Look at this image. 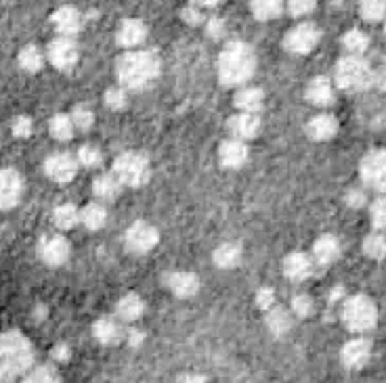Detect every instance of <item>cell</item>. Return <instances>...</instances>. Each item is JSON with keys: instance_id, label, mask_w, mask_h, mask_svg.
Here are the masks:
<instances>
[{"instance_id": "cell-11", "label": "cell", "mask_w": 386, "mask_h": 383, "mask_svg": "<svg viewBox=\"0 0 386 383\" xmlns=\"http://www.w3.org/2000/svg\"><path fill=\"white\" fill-rule=\"evenodd\" d=\"M49 59L57 70H70L78 61V49L70 36L55 38L49 44Z\"/></svg>"}, {"instance_id": "cell-25", "label": "cell", "mask_w": 386, "mask_h": 383, "mask_svg": "<svg viewBox=\"0 0 386 383\" xmlns=\"http://www.w3.org/2000/svg\"><path fill=\"white\" fill-rule=\"evenodd\" d=\"M267 327L273 335L282 337L292 329V316L286 308L271 306L267 310Z\"/></svg>"}, {"instance_id": "cell-23", "label": "cell", "mask_w": 386, "mask_h": 383, "mask_svg": "<svg viewBox=\"0 0 386 383\" xmlns=\"http://www.w3.org/2000/svg\"><path fill=\"white\" fill-rule=\"evenodd\" d=\"M313 256L319 264H332L338 260L340 256V243L336 237L332 234H323L315 241V247H313Z\"/></svg>"}, {"instance_id": "cell-33", "label": "cell", "mask_w": 386, "mask_h": 383, "mask_svg": "<svg viewBox=\"0 0 386 383\" xmlns=\"http://www.w3.org/2000/svg\"><path fill=\"white\" fill-rule=\"evenodd\" d=\"M284 8V0H252V13L260 21L275 19Z\"/></svg>"}, {"instance_id": "cell-15", "label": "cell", "mask_w": 386, "mask_h": 383, "mask_svg": "<svg viewBox=\"0 0 386 383\" xmlns=\"http://www.w3.org/2000/svg\"><path fill=\"white\" fill-rule=\"evenodd\" d=\"M227 130L231 132L235 139L248 141V139H254L260 132V120L256 118V113L241 111V113L233 115L231 120L227 122Z\"/></svg>"}, {"instance_id": "cell-29", "label": "cell", "mask_w": 386, "mask_h": 383, "mask_svg": "<svg viewBox=\"0 0 386 383\" xmlns=\"http://www.w3.org/2000/svg\"><path fill=\"white\" fill-rule=\"evenodd\" d=\"M80 220V212H78L76 206L72 203H61L53 210V222L55 227L61 230H70L74 229Z\"/></svg>"}, {"instance_id": "cell-38", "label": "cell", "mask_w": 386, "mask_h": 383, "mask_svg": "<svg viewBox=\"0 0 386 383\" xmlns=\"http://www.w3.org/2000/svg\"><path fill=\"white\" fill-rule=\"evenodd\" d=\"M72 122H74V126H76L78 130L86 132V130H90V126L95 124V113H92L88 107L78 105V107L72 109Z\"/></svg>"}, {"instance_id": "cell-9", "label": "cell", "mask_w": 386, "mask_h": 383, "mask_svg": "<svg viewBox=\"0 0 386 383\" xmlns=\"http://www.w3.org/2000/svg\"><path fill=\"white\" fill-rule=\"evenodd\" d=\"M157 230L147 222H135L126 230V247L135 253H147L157 245Z\"/></svg>"}, {"instance_id": "cell-48", "label": "cell", "mask_w": 386, "mask_h": 383, "mask_svg": "<svg viewBox=\"0 0 386 383\" xmlns=\"http://www.w3.org/2000/svg\"><path fill=\"white\" fill-rule=\"evenodd\" d=\"M70 356H72V350H70L68 344H57V346L51 350V358H53L55 363H68Z\"/></svg>"}, {"instance_id": "cell-40", "label": "cell", "mask_w": 386, "mask_h": 383, "mask_svg": "<svg viewBox=\"0 0 386 383\" xmlns=\"http://www.w3.org/2000/svg\"><path fill=\"white\" fill-rule=\"evenodd\" d=\"M128 103L126 90L124 88H107L105 90V105L114 111H122Z\"/></svg>"}, {"instance_id": "cell-7", "label": "cell", "mask_w": 386, "mask_h": 383, "mask_svg": "<svg viewBox=\"0 0 386 383\" xmlns=\"http://www.w3.org/2000/svg\"><path fill=\"white\" fill-rule=\"evenodd\" d=\"M359 172H361V180L370 189L386 193V149H378L366 155L361 159Z\"/></svg>"}, {"instance_id": "cell-19", "label": "cell", "mask_w": 386, "mask_h": 383, "mask_svg": "<svg viewBox=\"0 0 386 383\" xmlns=\"http://www.w3.org/2000/svg\"><path fill=\"white\" fill-rule=\"evenodd\" d=\"M145 36H147V27L143 21H137V19L122 21L118 27V42L126 49L139 46L145 40Z\"/></svg>"}, {"instance_id": "cell-8", "label": "cell", "mask_w": 386, "mask_h": 383, "mask_svg": "<svg viewBox=\"0 0 386 383\" xmlns=\"http://www.w3.org/2000/svg\"><path fill=\"white\" fill-rule=\"evenodd\" d=\"M78 159L70 153H55L44 161V172L53 182L66 184L76 176Z\"/></svg>"}, {"instance_id": "cell-21", "label": "cell", "mask_w": 386, "mask_h": 383, "mask_svg": "<svg viewBox=\"0 0 386 383\" xmlns=\"http://www.w3.org/2000/svg\"><path fill=\"white\" fill-rule=\"evenodd\" d=\"M168 287L176 298H191L200 289V281L193 272H174L168 277Z\"/></svg>"}, {"instance_id": "cell-16", "label": "cell", "mask_w": 386, "mask_h": 383, "mask_svg": "<svg viewBox=\"0 0 386 383\" xmlns=\"http://www.w3.org/2000/svg\"><path fill=\"white\" fill-rule=\"evenodd\" d=\"M51 21H53L55 30L61 36H70V38L74 34H78L80 27H82V17H80V13H78L74 6H61V8H57L53 13Z\"/></svg>"}, {"instance_id": "cell-24", "label": "cell", "mask_w": 386, "mask_h": 383, "mask_svg": "<svg viewBox=\"0 0 386 383\" xmlns=\"http://www.w3.org/2000/svg\"><path fill=\"white\" fill-rule=\"evenodd\" d=\"M307 99L313 105L325 107L334 101V88L330 84L327 77H315L310 80V84L307 86Z\"/></svg>"}, {"instance_id": "cell-35", "label": "cell", "mask_w": 386, "mask_h": 383, "mask_svg": "<svg viewBox=\"0 0 386 383\" xmlns=\"http://www.w3.org/2000/svg\"><path fill=\"white\" fill-rule=\"evenodd\" d=\"M42 63H44V57H42V53L38 51V46H34V44H30V46H25L21 53H19V65L25 70V72H38L40 68H42Z\"/></svg>"}, {"instance_id": "cell-31", "label": "cell", "mask_w": 386, "mask_h": 383, "mask_svg": "<svg viewBox=\"0 0 386 383\" xmlns=\"http://www.w3.org/2000/svg\"><path fill=\"white\" fill-rule=\"evenodd\" d=\"M80 220L86 229L99 230L103 229L105 220H107V212L101 203H88L82 212H80Z\"/></svg>"}, {"instance_id": "cell-30", "label": "cell", "mask_w": 386, "mask_h": 383, "mask_svg": "<svg viewBox=\"0 0 386 383\" xmlns=\"http://www.w3.org/2000/svg\"><path fill=\"white\" fill-rule=\"evenodd\" d=\"M241 260V247L237 243H223L215 251V264L219 268H233Z\"/></svg>"}, {"instance_id": "cell-39", "label": "cell", "mask_w": 386, "mask_h": 383, "mask_svg": "<svg viewBox=\"0 0 386 383\" xmlns=\"http://www.w3.org/2000/svg\"><path fill=\"white\" fill-rule=\"evenodd\" d=\"M78 161H80L82 165H86V168H97V165H101L103 155L99 151V147H95V145H84V147H80V151H78Z\"/></svg>"}, {"instance_id": "cell-4", "label": "cell", "mask_w": 386, "mask_h": 383, "mask_svg": "<svg viewBox=\"0 0 386 383\" xmlns=\"http://www.w3.org/2000/svg\"><path fill=\"white\" fill-rule=\"evenodd\" d=\"M342 322L349 331H370L378 320V310L368 296H353L342 306Z\"/></svg>"}, {"instance_id": "cell-10", "label": "cell", "mask_w": 386, "mask_h": 383, "mask_svg": "<svg viewBox=\"0 0 386 383\" xmlns=\"http://www.w3.org/2000/svg\"><path fill=\"white\" fill-rule=\"evenodd\" d=\"M317 42H319V32L310 23H303V25L290 30L286 36V49L290 53H296V55L310 53L317 46Z\"/></svg>"}, {"instance_id": "cell-28", "label": "cell", "mask_w": 386, "mask_h": 383, "mask_svg": "<svg viewBox=\"0 0 386 383\" xmlns=\"http://www.w3.org/2000/svg\"><path fill=\"white\" fill-rule=\"evenodd\" d=\"M118 316L124 320V322H133V320H137L141 314H143V310H145V304H143V300L139 298V296H135V294H131V296H126V298H122L120 302H118Z\"/></svg>"}, {"instance_id": "cell-26", "label": "cell", "mask_w": 386, "mask_h": 383, "mask_svg": "<svg viewBox=\"0 0 386 383\" xmlns=\"http://www.w3.org/2000/svg\"><path fill=\"white\" fill-rule=\"evenodd\" d=\"M265 103V94L260 88H241L237 94H235V107L241 109V111H250V113H256Z\"/></svg>"}, {"instance_id": "cell-3", "label": "cell", "mask_w": 386, "mask_h": 383, "mask_svg": "<svg viewBox=\"0 0 386 383\" xmlns=\"http://www.w3.org/2000/svg\"><path fill=\"white\" fill-rule=\"evenodd\" d=\"M116 72L126 88H143L159 76V59L154 53L135 51L120 57Z\"/></svg>"}, {"instance_id": "cell-49", "label": "cell", "mask_w": 386, "mask_h": 383, "mask_svg": "<svg viewBox=\"0 0 386 383\" xmlns=\"http://www.w3.org/2000/svg\"><path fill=\"white\" fill-rule=\"evenodd\" d=\"M208 34L215 36V38H219V36L223 34V21H221V19H212V21L208 23Z\"/></svg>"}, {"instance_id": "cell-46", "label": "cell", "mask_w": 386, "mask_h": 383, "mask_svg": "<svg viewBox=\"0 0 386 383\" xmlns=\"http://www.w3.org/2000/svg\"><path fill=\"white\" fill-rule=\"evenodd\" d=\"M256 304L260 310H269L271 306H275V294L271 287H260L256 291Z\"/></svg>"}, {"instance_id": "cell-20", "label": "cell", "mask_w": 386, "mask_h": 383, "mask_svg": "<svg viewBox=\"0 0 386 383\" xmlns=\"http://www.w3.org/2000/svg\"><path fill=\"white\" fill-rule=\"evenodd\" d=\"M219 157H221V163L225 168H241L248 159V147L243 145V141L239 139H233V141H225L219 149Z\"/></svg>"}, {"instance_id": "cell-37", "label": "cell", "mask_w": 386, "mask_h": 383, "mask_svg": "<svg viewBox=\"0 0 386 383\" xmlns=\"http://www.w3.org/2000/svg\"><path fill=\"white\" fill-rule=\"evenodd\" d=\"M359 11L368 21H380L386 15V0H361Z\"/></svg>"}, {"instance_id": "cell-47", "label": "cell", "mask_w": 386, "mask_h": 383, "mask_svg": "<svg viewBox=\"0 0 386 383\" xmlns=\"http://www.w3.org/2000/svg\"><path fill=\"white\" fill-rule=\"evenodd\" d=\"M344 201H346V206H349V208H353V210H361V208L366 206V193H363V191H359V189H351V191L346 193Z\"/></svg>"}, {"instance_id": "cell-52", "label": "cell", "mask_w": 386, "mask_h": 383, "mask_svg": "<svg viewBox=\"0 0 386 383\" xmlns=\"http://www.w3.org/2000/svg\"><path fill=\"white\" fill-rule=\"evenodd\" d=\"M128 344H131V346H139V344H143V333H139V331H131V333H128Z\"/></svg>"}, {"instance_id": "cell-1", "label": "cell", "mask_w": 386, "mask_h": 383, "mask_svg": "<svg viewBox=\"0 0 386 383\" xmlns=\"http://www.w3.org/2000/svg\"><path fill=\"white\" fill-rule=\"evenodd\" d=\"M34 360L30 341L19 333L0 335V379H13L23 375Z\"/></svg>"}, {"instance_id": "cell-27", "label": "cell", "mask_w": 386, "mask_h": 383, "mask_svg": "<svg viewBox=\"0 0 386 383\" xmlns=\"http://www.w3.org/2000/svg\"><path fill=\"white\" fill-rule=\"evenodd\" d=\"M120 187H122V182L116 178V174H103V176H99V178L92 182L95 195H97L99 199H107V201L118 197Z\"/></svg>"}, {"instance_id": "cell-2", "label": "cell", "mask_w": 386, "mask_h": 383, "mask_svg": "<svg viewBox=\"0 0 386 383\" xmlns=\"http://www.w3.org/2000/svg\"><path fill=\"white\" fill-rule=\"evenodd\" d=\"M256 68V59L250 46L243 42H229L219 59V77L227 86H237L250 80Z\"/></svg>"}, {"instance_id": "cell-34", "label": "cell", "mask_w": 386, "mask_h": 383, "mask_svg": "<svg viewBox=\"0 0 386 383\" xmlns=\"http://www.w3.org/2000/svg\"><path fill=\"white\" fill-rule=\"evenodd\" d=\"M342 46H344L351 55H361V53H366V49L370 46V38H368V34H363L361 30H351V32L344 34Z\"/></svg>"}, {"instance_id": "cell-54", "label": "cell", "mask_w": 386, "mask_h": 383, "mask_svg": "<svg viewBox=\"0 0 386 383\" xmlns=\"http://www.w3.org/2000/svg\"><path fill=\"white\" fill-rule=\"evenodd\" d=\"M195 2H200V4H217L221 0H195Z\"/></svg>"}, {"instance_id": "cell-51", "label": "cell", "mask_w": 386, "mask_h": 383, "mask_svg": "<svg viewBox=\"0 0 386 383\" xmlns=\"http://www.w3.org/2000/svg\"><path fill=\"white\" fill-rule=\"evenodd\" d=\"M344 298V287H334L332 291H330V304H336L338 300H342Z\"/></svg>"}, {"instance_id": "cell-36", "label": "cell", "mask_w": 386, "mask_h": 383, "mask_svg": "<svg viewBox=\"0 0 386 383\" xmlns=\"http://www.w3.org/2000/svg\"><path fill=\"white\" fill-rule=\"evenodd\" d=\"M363 253L372 260H382L386 256V239L380 232L368 234L363 239Z\"/></svg>"}, {"instance_id": "cell-14", "label": "cell", "mask_w": 386, "mask_h": 383, "mask_svg": "<svg viewBox=\"0 0 386 383\" xmlns=\"http://www.w3.org/2000/svg\"><path fill=\"white\" fill-rule=\"evenodd\" d=\"M21 197V178L15 170H0V210H11Z\"/></svg>"}, {"instance_id": "cell-53", "label": "cell", "mask_w": 386, "mask_h": 383, "mask_svg": "<svg viewBox=\"0 0 386 383\" xmlns=\"http://www.w3.org/2000/svg\"><path fill=\"white\" fill-rule=\"evenodd\" d=\"M374 82H376L382 90H386V68H382L378 74H374Z\"/></svg>"}, {"instance_id": "cell-44", "label": "cell", "mask_w": 386, "mask_h": 383, "mask_svg": "<svg viewBox=\"0 0 386 383\" xmlns=\"http://www.w3.org/2000/svg\"><path fill=\"white\" fill-rule=\"evenodd\" d=\"M372 222L378 230L386 232V197H380L374 206H372Z\"/></svg>"}, {"instance_id": "cell-41", "label": "cell", "mask_w": 386, "mask_h": 383, "mask_svg": "<svg viewBox=\"0 0 386 383\" xmlns=\"http://www.w3.org/2000/svg\"><path fill=\"white\" fill-rule=\"evenodd\" d=\"M313 310H315V304H313L310 296H307V294H298V296L292 298V312H294V316L307 318V316L313 314Z\"/></svg>"}, {"instance_id": "cell-17", "label": "cell", "mask_w": 386, "mask_h": 383, "mask_svg": "<svg viewBox=\"0 0 386 383\" xmlns=\"http://www.w3.org/2000/svg\"><path fill=\"white\" fill-rule=\"evenodd\" d=\"M284 275L290 279V281H305L313 275V262L307 253H290L286 260H284Z\"/></svg>"}, {"instance_id": "cell-5", "label": "cell", "mask_w": 386, "mask_h": 383, "mask_svg": "<svg viewBox=\"0 0 386 383\" xmlns=\"http://www.w3.org/2000/svg\"><path fill=\"white\" fill-rule=\"evenodd\" d=\"M336 82L340 88L351 90V92L366 90L374 84V72L361 57L353 55V57L342 59L336 65Z\"/></svg>"}, {"instance_id": "cell-45", "label": "cell", "mask_w": 386, "mask_h": 383, "mask_svg": "<svg viewBox=\"0 0 386 383\" xmlns=\"http://www.w3.org/2000/svg\"><path fill=\"white\" fill-rule=\"evenodd\" d=\"M315 4H317V0H288V8L296 17L310 13L315 8Z\"/></svg>"}, {"instance_id": "cell-22", "label": "cell", "mask_w": 386, "mask_h": 383, "mask_svg": "<svg viewBox=\"0 0 386 383\" xmlns=\"http://www.w3.org/2000/svg\"><path fill=\"white\" fill-rule=\"evenodd\" d=\"M92 335L103 346H118L122 341V329L111 318H101L92 325Z\"/></svg>"}, {"instance_id": "cell-18", "label": "cell", "mask_w": 386, "mask_h": 383, "mask_svg": "<svg viewBox=\"0 0 386 383\" xmlns=\"http://www.w3.org/2000/svg\"><path fill=\"white\" fill-rule=\"evenodd\" d=\"M338 132V120L330 113L315 115L307 124V134L313 141H330Z\"/></svg>"}, {"instance_id": "cell-43", "label": "cell", "mask_w": 386, "mask_h": 383, "mask_svg": "<svg viewBox=\"0 0 386 383\" xmlns=\"http://www.w3.org/2000/svg\"><path fill=\"white\" fill-rule=\"evenodd\" d=\"M25 379L28 382H57L59 377H57V371L53 367L44 365V367H36L34 371H30L25 375Z\"/></svg>"}, {"instance_id": "cell-6", "label": "cell", "mask_w": 386, "mask_h": 383, "mask_svg": "<svg viewBox=\"0 0 386 383\" xmlns=\"http://www.w3.org/2000/svg\"><path fill=\"white\" fill-rule=\"evenodd\" d=\"M114 174L126 187H141L150 180L152 170L143 155L122 153L114 161Z\"/></svg>"}, {"instance_id": "cell-32", "label": "cell", "mask_w": 386, "mask_h": 383, "mask_svg": "<svg viewBox=\"0 0 386 383\" xmlns=\"http://www.w3.org/2000/svg\"><path fill=\"white\" fill-rule=\"evenodd\" d=\"M74 122H72V115H55L49 124V130H51V137L55 141H70L74 137Z\"/></svg>"}, {"instance_id": "cell-13", "label": "cell", "mask_w": 386, "mask_h": 383, "mask_svg": "<svg viewBox=\"0 0 386 383\" xmlns=\"http://www.w3.org/2000/svg\"><path fill=\"white\" fill-rule=\"evenodd\" d=\"M70 243L68 239L55 234V237H49L40 243V258L44 260V264L49 266H61L68 262L70 258Z\"/></svg>"}, {"instance_id": "cell-12", "label": "cell", "mask_w": 386, "mask_h": 383, "mask_svg": "<svg viewBox=\"0 0 386 383\" xmlns=\"http://www.w3.org/2000/svg\"><path fill=\"white\" fill-rule=\"evenodd\" d=\"M370 356H372V346H370L368 339H353L340 352L342 365L346 369H351V371H357L361 367H366L368 360H370Z\"/></svg>"}, {"instance_id": "cell-42", "label": "cell", "mask_w": 386, "mask_h": 383, "mask_svg": "<svg viewBox=\"0 0 386 383\" xmlns=\"http://www.w3.org/2000/svg\"><path fill=\"white\" fill-rule=\"evenodd\" d=\"M11 130H13V134H15L17 139H28V137L32 134V130H34V122H32V118H28V115H19V118H15Z\"/></svg>"}, {"instance_id": "cell-50", "label": "cell", "mask_w": 386, "mask_h": 383, "mask_svg": "<svg viewBox=\"0 0 386 383\" xmlns=\"http://www.w3.org/2000/svg\"><path fill=\"white\" fill-rule=\"evenodd\" d=\"M183 17L187 19V23H198L200 19H202V15L198 13V11H193V8H185V13H183Z\"/></svg>"}]
</instances>
